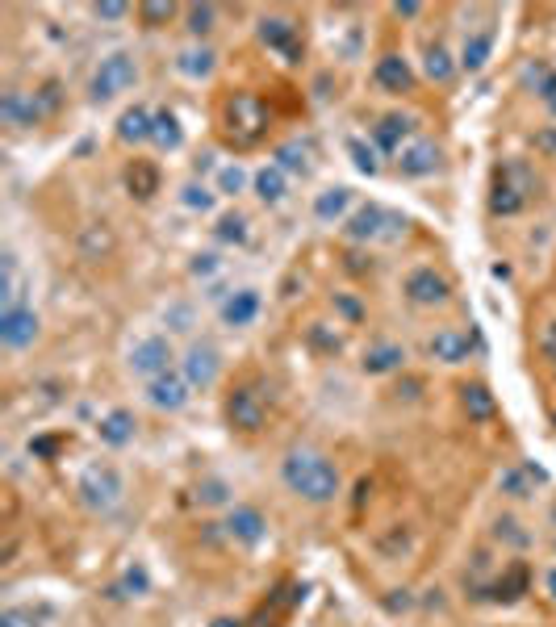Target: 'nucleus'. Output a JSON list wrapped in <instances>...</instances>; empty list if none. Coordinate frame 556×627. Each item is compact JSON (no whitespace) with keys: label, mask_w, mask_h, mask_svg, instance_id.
<instances>
[{"label":"nucleus","mask_w":556,"mask_h":627,"mask_svg":"<svg viewBox=\"0 0 556 627\" xmlns=\"http://www.w3.org/2000/svg\"><path fill=\"white\" fill-rule=\"evenodd\" d=\"M281 481H285L289 494H297L301 502H310V506H327L343 490L339 464L327 452H318V448H289L285 460H281Z\"/></svg>","instance_id":"1"},{"label":"nucleus","mask_w":556,"mask_h":627,"mask_svg":"<svg viewBox=\"0 0 556 627\" xmlns=\"http://www.w3.org/2000/svg\"><path fill=\"white\" fill-rule=\"evenodd\" d=\"M222 134H226V143L239 151L256 147L268 134V109L256 92H230L222 105Z\"/></svg>","instance_id":"2"},{"label":"nucleus","mask_w":556,"mask_h":627,"mask_svg":"<svg viewBox=\"0 0 556 627\" xmlns=\"http://www.w3.org/2000/svg\"><path fill=\"white\" fill-rule=\"evenodd\" d=\"M138 84V63L130 51H109L97 67H92V80H88V97L105 105L113 97H122V92H130Z\"/></svg>","instance_id":"3"},{"label":"nucleus","mask_w":556,"mask_h":627,"mask_svg":"<svg viewBox=\"0 0 556 627\" xmlns=\"http://www.w3.org/2000/svg\"><path fill=\"white\" fill-rule=\"evenodd\" d=\"M76 494H80V502L92 510V515H109V510L122 502L126 481H122V473L113 469V464H92V469L76 481Z\"/></svg>","instance_id":"4"},{"label":"nucleus","mask_w":556,"mask_h":627,"mask_svg":"<svg viewBox=\"0 0 556 627\" xmlns=\"http://www.w3.org/2000/svg\"><path fill=\"white\" fill-rule=\"evenodd\" d=\"M402 297L410 301V306H419V310L448 306V301H452V281L435 264H419V268H410L402 276Z\"/></svg>","instance_id":"5"},{"label":"nucleus","mask_w":556,"mask_h":627,"mask_svg":"<svg viewBox=\"0 0 556 627\" xmlns=\"http://www.w3.org/2000/svg\"><path fill=\"white\" fill-rule=\"evenodd\" d=\"M172 360H176V352H172V339L168 335H143L134 347H130V373L134 377H143V381H155V377H164V373H172Z\"/></svg>","instance_id":"6"},{"label":"nucleus","mask_w":556,"mask_h":627,"mask_svg":"<svg viewBox=\"0 0 556 627\" xmlns=\"http://www.w3.org/2000/svg\"><path fill=\"white\" fill-rule=\"evenodd\" d=\"M180 373L189 377L193 389H210L222 377V352L210 339H193L189 352H184V360H180Z\"/></svg>","instance_id":"7"},{"label":"nucleus","mask_w":556,"mask_h":627,"mask_svg":"<svg viewBox=\"0 0 556 627\" xmlns=\"http://www.w3.org/2000/svg\"><path fill=\"white\" fill-rule=\"evenodd\" d=\"M226 423L235 427L239 435H260L264 423H268V410L260 402V393H251V389H230L226 393Z\"/></svg>","instance_id":"8"},{"label":"nucleus","mask_w":556,"mask_h":627,"mask_svg":"<svg viewBox=\"0 0 556 627\" xmlns=\"http://www.w3.org/2000/svg\"><path fill=\"white\" fill-rule=\"evenodd\" d=\"M222 527H226V540H235L239 548H256L268 536V519L260 515L256 506H247V502H230Z\"/></svg>","instance_id":"9"},{"label":"nucleus","mask_w":556,"mask_h":627,"mask_svg":"<svg viewBox=\"0 0 556 627\" xmlns=\"http://www.w3.org/2000/svg\"><path fill=\"white\" fill-rule=\"evenodd\" d=\"M193 393H197V389L189 385V377H184L180 368H172V373L147 381V402H151L155 410H164V414H180L184 406L193 402Z\"/></svg>","instance_id":"10"},{"label":"nucleus","mask_w":556,"mask_h":627,"mask_svg":"<svg viewBox=\"0 0 556 627\" xmlns=\"http://www.w3.org/2000/svg\"><path fill=\"white\" fill-rule=\"evenodd\" d=\"M373 84L381 92H389V97H406V92H414V84H419V76H414V67L406 55L398 51H385L377 63H373Z\"/></svg>","instance_id":"11"},{"label":"nucleus","mask_w":556,"mask_h":627,"mask_svg":"<svg viewBox=\"0 0 556 627\" xmlns=\"http://www.w3.org/2000/svg\"><path fill=\"white\" fill-rule=\"evenodd\" d=\"M42 331V322L30 306H13V310H0V343L9 347V352H26V347H34Z\"/></svg>","instance_id":"12"},{"label":"nucleus","mask_w":556,"mask_h":627,"mask_svg":"<svg viewBox=\"0 0 556 627\" xmlns=\"http://www.w3.org/2000/svg\"><path fill=\"white\" fill-rule=\"evenodd\" d=\"M469 352H473V335L460 331V327H435L427 335V360H435V364L456 368V364L469 360Z\"/></svg>","instance_id":"13"},{"label":"nucleus","mask_w":556,"mask_h":627,"mask_svg":"<svg viewBox=\"0 0 556 627\" xmlns=\"http://www.w3.org/2000/svg\"><path fill=\"white\" fill-rule=\"evenodd\" d=\"M439 164H444V147H439L435 138H410V143L398 151V172L410 180L439 172Z\"/></svg>","instance_id":"14"},{"label":"nucleus","mask_w":556,"mask_h":627,"mask_svg":"<svg viewBox=\"0 0 556 627\" xmlns=\"http://www.w3.org/2000/svg\"><path fill=\"white\" fill-rule=\"evenodd\" d=\"M260 310H264V297H260V289H251V285H243V289H235V293H226V297H222V306H218L222 327H230V331H247L251 322L260 318Z\"/></svg>","instance_id":"15"},{"label":"nucleus","mask_w":556,"mask_h":627,"mask_svg":"<svg viewBox=\"0 0 556 627\" xmlns=\"http://www.w3.org/2000/svg\"><path fill=\"white\" fill-rule=\"evenodd\" d=\"M385 226H389V209L368 201V205H356L352 214H347L343 235L352 243H377V239H385Z\"/></svg>","instance_id":"16"},{"label":"nucleus","mask_w":556,"mask_h":627,"mask_svg":"<svg viewBox=\"0 0 556 627\" xmlns=\"http://www.w3.org/2000/svg\"><path fill=\"white\" fill-rule=\"evenodd\" d=\"M406 368V347L393 343V339H381V343H368L364 356H360V373L364 377H393Z\"/></svg>","instance_id":"17"},{"label":"nucleus","mask_w":556,"mask_h":627,"mask_svg":"<svg viewBox=\"0 0 556 627\" xmlns=\"http://www.w3.org/2000/svg\"><path fill=\"white\" fill-rule=\"evenodd\" d=\"M0 118H5V126H38L46 118V109L38 101V92H21V88H9L5 97H0Z\"/></svg>","instance_id":"18"},{"label":"nucleus","mask_w":556,"mask_h":627,"mask_svg":"<svg viewBox=\"0 0 556 627\" xmlns=\"http://www.w3.org/2000/svg\"><path fill=\"white\" fill-rule=\"evenodd\" d=\"M260 42L268 46V51H281V55H289V63H301L297 55H301V42H297V26L289 17H281V13H268V17H260Z\"/></svg>","instance_id":"19"},{"label":"nucleus","mask_w":556,"mask_h":627,"mask_svg":"<svg viewBox=\"0 0 556 627\" xmlns=\"http://www.w3.org/2000/svg\"><path fill=\"white\" fill-rule=\"evenodd\" d=\"M214 67H218V51L210 42H189L184 51L176 55V72L184 80H210L214 76Z\"/></svg>","instance_id":"20"},{"label":"nucleus","mask_w":556,"mask_h":627,"mask_svg":"<svg viewBox=\"0 0 556 627\" xmlns=\"http://www.w3.org/2000/svg\"><path fill=\"white\" fill-rule=\"evenodd\" d=\"M151 126H155V113L143 101H134L122 118H118V143H126V147L151 143Z\"/></svg>","instance_id":"21"},{"label":"nucleus","mask_w":556,"mask_h":627,"mask_svg":"<svg viewBox=\"0 0 556 627\" xmlns=\"http://www.w3.org/2000/svg\"><path fill=\"white\" fill-rule=\"evenodd\" d=\"M126 189H130L138 201H151L159 189H164V172H159L155 159H130V168H126Z\"/></svg>","instance_id":"22"},{"label":"nucleus","mask_w":556,"mask_h":627,"mask_svg":"<svg viewBox=\"0 0 556 627\" xmlns=\"http://www.w3.org/2000/svg\"><path fill=\"white\" fill-rule=\"evenodd\" d=\"M414 130V118H402V113H389V118H381L373 126V147L385 151V155H398L406 147V138Z\"/></svg>","instance_id":"23"},{"label":"nucleus","mask_w":556,"mask_h":627,"mask_svg":"<svg viewBox=\"0 0 556 627\" xmlns=\"http://www.w3.org/2000/svg\"><path fill=\"white\" fill-rule=\"evenodd\" d=\"M134 431H138V423H134L130 410H109L101 423H97V435H101L105 448H130L134 444Z\"/></svg>","instance_id":"24"},{"label":"nucleus","mask_w":556,"mask_h":627,"mask_svg":"<svg viewBox=\"0 0 556 627\" xmlns=\"http://www.w3.org/2000/svg\"><path fill=\"white\" fill-rule=\"evenodd\" d=\"M356 193L347 189V184H331V189H322L314 197V218L318 222H347V209H352Z\"/></svg>","instance_id":"25"},{"label":"nucleus","mask_w":556,"mask_h":627,"mask_svg":"<svg viewBox=\"0 0 556 627\" xmlns=\"http://www.w3.org/2000/svg\"><path fill=\"white\" fill-rule=\"evenodd\" d=\"M251 189H256V197L264 205H281L289 193V172L281 164H264V168H256V176H251Z\"/></svg>","instance_id":"26"},{"label":"nucleus","mask_w":556,"mask_h":627,"mask_svg":"<svg viewBox=\"0 0 556 627\" xmlns=\"http://www.w3.org/2000/svg\"><path fill=\"white\" fill-rule=\"evenodd\" d=\"M460 406H465L469 423H490V418L498 414V402H494L490 385H481V381H469V385H460Z\"/></svg>","instance_id":"27"},{"label":"nucleus","mask_w":556,"mask_h":627,"mask_svg":"<svg viewBox=\"0 0 556 627\" xmlns=\"http://www.w3.org/2000/svg\"><path fill=\"white\" fill-rule=\"evenodd\" d=\"M490 55H494V34L473 30V34H465V46H460L456 63H460V72H481V67L490 63Z\"/></svg>","instance_id":"28"},{"label":"nucleus","mask_w":556,"mask_h":627,"mask_svg":"<svg viewBox=\"0 0 556 627\" xmlns=\"http://www.w3.org/2000/svg\"><path fill=\"white\" fill-rule=\"evenodd\" d=\"M423 72H427V80H431V84L444 88V84H452V80H456L460 63L452 59V51H448L444 42H431V46H427V55H423Z\"/></svg>","instance_id":"29"},{"label":"nucleus","mask_w":556,"mask_h":627,"mask_svg":"<svg viewBox=\"0 0 556 627\" xmlns=\"http://www.w3.org/2000/svg\"><path fill=\"white\" fill-rule=\"evenodd\" d=\"M151 143H155L159 151H180V147H184V130H180V118H176L172 109H159V113H155Z\"/></svg>","instance_id":"30"},{"label":"nucleus","mask_w":556,"mask_h":627,"mask_svg":"<svg viewBox=\"0 0 556 627\" xmlns=\"http://www.w3.org/2000/svg\"><path fill=\"white\" fill-rule=\"evenodd\" d=\"M523 205H527V193H519L515 184H506V180H494V193H490L494 218H515V214H523Z\"/></svg>","instance_id":"31"},{"label":"nucleus","mask_w":556,"mask_h":627,"mask_svg":"<svg viewBox=\"0 0 556 627\" xmlns=\"http://www.w3.org/2000/svg\"><path fill=\"white\" fill-rule=\"evenodd\" d=\"M523 84H527L531 92H536V97H540L544 105L556 101V72H552L548 63H527V67H523Z\"/></svg>","instance_id":"32"},{"label":"nucleus","mask_w":556,"mask_h":627,"mask_svg":"<svg viewBox=\"0 0 556 627\" xmlns=\"http://www.w3.org/2000/svg\"><path fill=\"white\" fill-rule=\"evenodd\" d=\"M184 26H189L193 42L210 38L218 26V5H184Z\"/></svg>","instance_id":"33"},{"label":"nucleus","mask_w":556,"mask_h":627,"mask_svg":"<svg viewBox=\"0 0 556 627\" xmlns=\"http://www.w3.org/2000/svg\"><path fill=\"white\" fill-rule=\"evenodd\" d=\"M331 310H335V318L343 322V327H360V322H364V301L356 297V293H347V289H335L331 293Z\"/></svg>","instance_id":"34"},{"label":"nucleus","mask_w":556,"mask_h":627,"mask_svg":"<svg viewBox=\"0 0 556 627\" xmlns=\"http://www.w3.org/2000/svg\"><path fill=\"white\" fill-rule=\"evenodd\" d=\"M134 13L143 21V30H159L180 13V5H172V0H143V5H134Z\"/></svg>","instance_id":"35"},{"label":"nucleus","mask_w":556,"mask_h":627,"mask_svg":"<svg viewBox=\"0 0 556 627\" xmlns=\"http://www.w3.org/2000/svg\"><path fill=\"white\" fill-rule=\"evenodd\" d=\"M272 164H281L285 172H310V147H301L297 138L293 143H281L272 151Z\"/></svg>","instance_id":"36"},{"label":"nucleus","mask_w":556,"mask_h":627,"mask_svg":"<svg viewBox=\"0 0 556 627\" xmlns=\"http://www.w3.org/2000/svg\"><path fill=\"white\" fill-rule=\"evenodd\" d=\"M347 155H352V164L364 176H377L381 172V151L373 143H364V138H347Z\"/></svg>","instance_id":"37"},{"label":"nucleus","mask_w":556,"mask_h":627,"mask_svg":"<svg viewBox=\"0 0 556 627\" xmlns=\"http://www.w3.org/2000/svg\"><path fill=\"white\" fill-rule=\"evenodd\" d=\"M306 343H310V347H318L322 356H339V352H343L339 331H335V327H327V322H310V327H306Z\"/></svg>","instance_id":"38"},{"label":"nucleus","mask_w":556,"mask_h":627,"mask_svg":"<svg viewBox=\"0 0 556 627\" xmlns=\"http://www.w3.org/2000/svg\"><path fill=\"white\" fill-rule=\"evenodd\" d=\"M214 239L218 243H247V214H239V209L222 214L218 226H214Z\"/></svg>","instance_id":"39"},{"label":"nucleus","mask_w":556,"mask_h":627,"mask_svg":"<svg viewBox=\"0 0 556 627\" xmlns=\"http://www.w3.org/2000/svg\"><path fill=\"white\" fill-rule=\"evenodd\" d=\"M214 197H218V193H214L205 180H189V184L180 189V205L197 209V214H210V209H214Z\"/></svg>","instance_id":"40"},{"label":"nucleus","mask_w":556,"mask_h":627,"mask_svg":"<svg viewBox=\"0 0 556 627\" xmlns=\"http://www.w3.org/2000/svg\"><path fill=\"white\" fill-rule=\"evenodd\" d=\"M494 536L502 540V544H511V548H531V531H523V523L515 519V515H502L498 523H494Z\"/></svg>","instance_id":"41"},{"label":"nucleus","mask_w":556,"mask_h":627,"mask_svg":"<svg viewBox=\"0 0 556 627\" xmlns=\"http://www.w3.org/2000/svg\"><path fill=\"white\" fill-rule=\"evenodd\" d=\"M113 247V235L105 230V222H92V226H84V235H80V251L88 255V260H97L101 251H109Z\"/></svg>","instance_id":"42"},{"label":"nucleus","mask_w":556,"mask_h":627,"mask_svg":"<svg viewBox=\"0 0 556 627\" xmlns=\"http://www.w3.org/2000/svg\"><path fill=\"white\" fill-rule=\"evenodd\" d=\"M251 176H256V172H247L243 164H226V168L218 172V193H222V197H239V193L247 189Z\"/></svg>","instance_id":"43"},{"label":"nucleus","mask_w":556,"mask_h":627,"mask_svg":"<svg viewBox=\"0 0 556 627\" xmlns=\"http://www.w3.org/2000/svg\"><path fill=\"white\" fill-rule=\"evenodd\" d=\"M498 485H502V494H511V498H531V473L527 469H506L498 477Z\"/></svg>","instance_id":"44"},{"label":"nucleus","mask_w":556,"mask_h":627,"mask_svg":"<svg viewBox=\"0 0 556 627\" xmlns=\"http://www.w3.org/2000/svg\"><path fill=\"white\" fill-rule=\"evenodd\" d=\"M164 322H168V331H193V306H184V301H176V306H168Z\"/></svg>","instance_id":"45"},{"label":"nucleus","mask_w":556,"mask_h":627,"mask_svg":"<svg viewBox=\"0 0 556 627\" xmlns=\"http://www.w3.org/2000/svg\"><path fill=\"white\" fill-rule=\"evenodd\" d=\"M197 502H205V506H222V502H230V490L222 481H201L197 485Z\"/></svg>","instance_id":"46"},{"label":"nucleus","mask_w":556,"mask_h":627,"mask_svg":"<svg viewBox=\"0 0 556 627\" xmlns=\"http://www.w3.org/2000/svg\"><path fill=\"white\" fill-rule=\"evenodd\" d=\"M0 627H38L30 611H21V607H9L5 615H0Z\"/></svg>","instance_id":"47"},{"label":"nucleus","mask_w":556,"mask_h":627,"mask_svg":"<svg viewBox=\"0 0 556 627\" xmlns=\"http://www.w3.org/2000/svg\"><path fill=\"white\" fill-rule=\"evenodd\" d=\"M193 276H201V281H205V276H214L218 272V255L214 251H205V255H197V260H193V268H189Z\"/></svg>","instance_id":"48"},{"label":"nucleus","mask_w":556,"mask_h":627,"mask_svg":"<svg viewBox=\"0 0 556 627\" xmlns=\"http://www.w3.org/2000/svg\"><path fill=\"white\" fill-rule=\"evenodd\" d=\"M130 13V5H113V0H109V5H92V17H97V21H122Z\"/></svg>","instance_id":"49"},{"label":"nucleus","mask_w":556,"mask_h":627,"mask_svg":"<svg viewBox=\"0 0 556 627\" xmlns=\"http://www.w3.org/2000/svg\"><path fill=\"white\" fill-rule=\"evenodd\" d=\"M536 343H540V352H544V356H552V360H556V322H544Z\"/></svg>","instance_id":"50"},{"label":"nucleus","mask_w":556,"mask_h":627,"mask_svg":"<svg viewBox=\"0 0 556 627\" xmlns=\"http://www.w3.org/2000/svg\"><path fill=\"white\" fill-rule=\"evenodd\" d=\"M423 13V5H410V0H406V5H393V17H419Z\"/></svg>","instance_id":"51"},{"label":"nucleus","mask_w":556,"mask_h":627,"mask_svg":"<svg viewBox=\"0 0 556 627\" xmlns=\"http://www.w3.org/2000/svg\"><path fill=\"white\" fill-rule=\"evenodd\" d=\"M544 590L552 594V602H556V569H548V577H544Z\"/></svg>","instance_id":"52"},{"label":"nucleus","mask_w":556,"mask_h":627,"mask_svg":"<svg viewBox=\"0 0 556 627\" xmlns=\"http://www.w3.org/2000/svg\"><path fill=\"white\" fill-rule=\"evenodd\" d=\"M210 627H243V623H239V619H226V615H222V619H214Z\"/></svg>","instance_id":"53"},{"label":"nucleus","mask_w":556,"mask_h":627,"mask_svg":"<svg viewBox=\"0 0 556 627\" xmlns=\"http://www.w3.org/2000/svg\"><path fill=\"white\" fill-rule=\"evenodd\" d=\"M544 109H548V113H552V118H556V101H548V105H544Z\"/></svg>","instance_id":"54"},{"label":"nucleus","mask_w":556,"mask_h":627,"mask_svg":"<svg viewBox=\"0 0 556 627\" xmlns=\"http://www.w3.org/2000/svg\"><path fill=\"white\" fill-rule=\"evenodd\" d=\"M552 423H556V414H552Z\"/></svg>","instance_id":"55"}]
</instances>
